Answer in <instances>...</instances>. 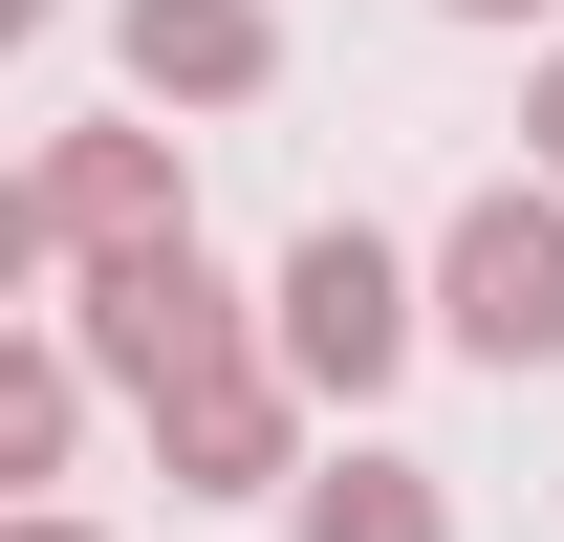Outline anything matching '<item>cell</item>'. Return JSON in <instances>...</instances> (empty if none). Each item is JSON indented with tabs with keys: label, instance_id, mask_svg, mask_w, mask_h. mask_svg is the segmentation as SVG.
I'll return each mask as SVG.
<instances>
[{
	"label": "cell",
	"instance_id": "1",
	"mask_svg": "<svg viewBox=\"0 0 564 542\" xmlns=\"http://www.w3.org/2000/svg\"><path fill=\"white\" fill-rule=\"evenodd\" d=\"M44 326H66V347H87L131 412H196V391H239V369H282V347H261V304H239L196 239H152V261H87Z\"/></svg>",
	"mask_w": 564,
	"mask_h": 542
},
{
	"label": "cell",
	"instance_id": "2",
	"mask_svg": "<svg viewBox=\"0 0 564 542\" xmlns=\"http://www.w3.org/2000/svg\"><path fill=\"white\" fill-rule=\"evenodd\" d=\"M413 326H434V282L391 261L369 217H304L282 282H261V347H282V391H304V412H369L391 369H413Z\"/></svg>",
	"mask_w": 564,
	"mask_h": 542
},
{
	"label": "cell",
	"instance_id": "3",
	"mask_svg": "<svg viewBox=\"0 0 564 542\" xmlns=\"http://www.w3.org/2000/svg\"><path fill=\"white\" fill-rule=\"evenodd\" d=\"M152 239H196V196H174V131H44V174L0 196V261H22V282L152 261Z\"/></svg>",
	"mask_w": 564,
	"mask_h": 542
},
{
	"label": "cell",
	"instance_id": "4",
	"mask_svg": "<svg viewBox=\"0 0 564 542\" xmlns=\"http://www.w3.org/2000/svg\"><path fill=\"white\" fill-rule=\"evenodd\" d=\"M434 347H478L499 391L564 369V196H543V174L456 196V239H434Z\"/></svg>",
	"mask_w": 564,
	"mask_h": 542
},
{
	"label": "cell",
	"instance_id": "5",
	"mask_svg": "<svg viewBox=\"0 0 564 542\" xmlns=\"http://www.w3.org/2000/svg\"><path fill=\"white\" fill-rule=\"evenodd\" d=\"M109 44H131L152 109H261V87H282V22H261V0H131Z\"/></svg>",
	"mask_w": 564,
	"mask_h": 542
},
{
	"label": "cell",
	"instance_id": "6",
	"mask_svg": "<svg viewBox=\"0 0 564 542\" xmlns=\"http://www.w3.org/2000/svg\"><path fill=\"white\" fill-rule=\"evenodd\" d=\"M152 456H174V499H282V477H326L282 369H239V391H196V412H152Z\"/></svg>",
	"mask_w": 564,
	"mask_h": 542
},
{
	"label": "cell",
	"instance_id": "7",
	"mask_svg": "<svg viewBox=\"0 0 564 542\" xmlns=\"http://www.w3.org/2000/svg\"><path fill=\"white\" fill-rule=\"evenodd\" d=\"M66 434H87V347L22 326V347H0V499H22V521L66 499Z\"/></svg>",
	"mask_w": 564,
	"mask_h": 542
},
{
	"label": "cell",
	"instance_id": "8",
	"mask_svg": "<svg viewBox=\"0 0 564 542\" xmlns=\"http://www.w3.org/2000/svg\"><path fill=\"white\" fill-rule=\"evenodd\" d=\"M304 542H456V499H434V456H369L348 434V456L304 477Z\"/></svg>",
	"mask_w": 564,
	"mask_h": 542
},
{
	"label": "cell",
	"instance_id": "9",
	"mask_svg": "<svg viewBox=\"0 0 564 542\" xmlns=\"http://www.w3.org/2000/svg\"><path fill=\"white\" fill-rule=\"evenodd\" d=\"M521 131H543V196H564V66H543V87H521Z\"/></svg>",
	"mask_w": 564,
	"mask_h": 542
},
{
	"label": "cell",
	"instance_id": "10",
	"mask_svg": "<svg viewBox=\"0 0 564 542\" xmlns=\"http://www.w3.org/2000/svg\"><path fill=\"white\" fill-rule=\"evenodd\" d=\"M0 542H109V521H66V499H44V521H0Z\"/></svg>",
	"mask_w": 564,
	"mask_h": 542
},
{
	"label": "cell",
	"instance_id": "11",
	"mask_svg": "<svg viewBox=\"0 0 564 542\" xmlns=\"http://www.w3.org/2000/svg\"><path fill=\"white\" fill-rule=\"evenodd\" d=\"M456 22H543V0H456Z\"/></svg>",
	"mask_w": 564,
	"mask_h": 542
}]
</instances>
